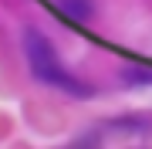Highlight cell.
Returning <instances> with one entry per match:
<instances>
[{"mask_svg":"<svg viewBox=\"0 0 152 149\" xmlns=\"http://www.w3.org/2000/svg\"><path fill=\"white\" fill-rule=\"evenodd\" d=\"M24 54H27V65H31V71H34L37 81L54 85V88L71 92V95H88V88L68 71L64 65H61L58 51L51 48V41L44 37V34H37V31H27V34H24Z\"/></svg>","mask_w":152,"mask_h":149,"instance_id":"1","label":"cell"}]
</instances>
